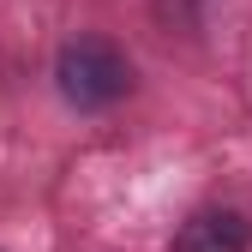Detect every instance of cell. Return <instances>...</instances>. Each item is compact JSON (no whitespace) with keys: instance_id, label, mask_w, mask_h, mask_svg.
<instances>
[{"instance_id":"cell-2","label":"cell","mask_w":252,"mask_h":252,"mask_svg":"<svg viewBox=\"0 0 252 252\" xmlns=\"http://www.w3.org/2000/svg\"><path fill=\"white\" fill-rule=\"evenodd\" d=\"M174 252H252V222L246 210L204 204L174 228Z\"/></svg>"},{"instance_id":"cell-1","label":"cell","mask_w":252,"mask_h":252,"mask_svg":"<svg viewBox=\"0 0 252 252\" xmlns=\"http://www.w3.org/2000/svg\"><path fill=\"white\" fill-rule=\"evenodd\" d=\"M54 84L78 114H102L132 90V60H126L108 36H72L54 54Z\"/></svg>"}]
</instances>
